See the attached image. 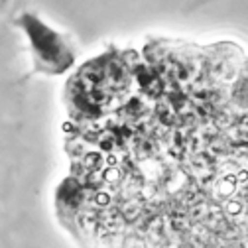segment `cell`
I'll list each match as a JSON object with an SVG mask.
<instances>
[{
	"label": "cell",
	"mask_w": 248,
	"mask_h": 248,
	"mask_svg": "<svg viewBox=\"0 0 248 248\" xmlns=\"http://www.w3.org/2000/svg\"><path fill=\"white\" fill-rule=\"evenodd\" d=\"M63 197L89 248H248V51L101 57L73 83Z\"/></svg>",
	"instance_id": "obj_1"
}]
</instances>
